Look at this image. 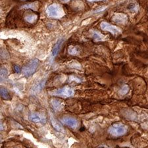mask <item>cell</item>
<instances>
[{
    "mask_svg": "<svg viewBox=\"0 0 148 148\" xmlns=\"http://www.w3.org/2000/svg\"><path fill=\"white\" fill-rule=\"evenodd\" d=\"M128 131V126L121 123H116L112 124L108 128V132L114 137L124 136Z\"/></svg>",
    "mask_w": 148,
    "mask_h": 148,
    "instance_id": "cell-1",
    "label": "cell"
},
{
    "mask_svg": "<svg viewBox=\"0 0 148 148\" xmlns=\"http://www.w3.org/2000/svg\"><path fill=\"white\" fill-rule=\"evenodd\" d=\"M46 13L48 17L55 18V19H59L65 15L64 10L62 7L57 3L50 5L47 8Z\"/></svg>",
    "mask_w": 148,
    "mask_h": 148,
    "instance_id": "cell-2",
    "label": "cell"
},
{
    "mask_svg": "<svg viewBox=\"0 0 148 148\" xmlns=\"http://www.w3.org/2000/svg\"><path fill=\"white\" fill-rule=\"evenodd\" d=\"M38 65H39V61L37 59H32L22 68V73L26 77L31 76L36 71Z\"/></svg>",
    "mask_w": 148,
    "mask_h": 148,
    "instance_id": "cell-3",
    "label": "cell"
},
{
    "mask_svg": "<svg viewBox=\"0 0 148 148\" xmlns=\"http://www.w3.org/2000/svg\"><path fill=\"white\" fill-rule=\"evenodd\" d=\"M51 94L53 95H57V96L69 97L72 96L74 94V91L71 88L64 87L55 90L53 92H51Z\"/></svg>",
    "mask_w": 148,
    "mask_h": 148,
    "instance_id": "cell-4",
    "label": "cell"
},
{
    "mask_svg": "<svg viewBox=\"0 0 148 148\" xmlns=\"http://www.w3.org/2000/svg\"><path fill=\"white\" fill-rule=\"evenodd\" d=\"M101 28L103 30L109 32L113 34H118L120 33V30L118 28L117 26L105 21L102 22L101 23Z\"/></svg>",
    "mask_w": 148,
    "mask_h": 148,
    "instance_id": "cell-5",
    "label": "cell"
},
{
    "mask_svg": "<svg viewBox=\"0 0 148 148\" xmlns=\"http://www.w3.org/2000/svg\"><path fill=\"white\" fill-rule=\"evenodd\" d=\"M61 121L63 124L66 126L70 127L71 128H76L78 126V122L74 118L70 117H65L61 118Z\"/></svg>",
    "mask_w": 148,
    "mask_h": 148,
    "instance_id": "cell-6",
    "label": "cell"
},
{
    "mask_svg": "<svg viewBox=\"0 0 148 148\" xmlns=\"http://www.w3.org/2000/svg\"><path fill=\"white\" fill-rule=\"evenodd\" d=\"M30 120L35 123H39V124H44L46 122V119L44 117L41 115L40 114L34 113H32L29 117Z\"/></svg>",
    "mask_w": 148,
    "mask_h": 148,
    "instance_id": "cell-7",
    "label": "cell"
},
{
    "mask_svg": "<svg viewBox=\"0 0 148 148\" xmlns=\"http://www.w3.org/2000/svg\"><path fill=\"white\" fill-rule=\"evenodd\" d=\"M112 20L118 24H126L128 22V17L123 13H117L113 16Z\"/></svg>",
    "mask_w": 148,
    "mask_h": 148,
    "instance_id": "cell-8",
    "label": "cell"
},
{
    "mask_svg": "<svg viewBox=\"0 0 148 148\" xmlns=\"http://www.w3.org/2000/svg\"><path fill=\"white\" fill-rule=\"evenodd\" d=\"M50 120H51V124L53 128L57 130L59 132H64V128H63V126L55 118L53 117L52 114H50Z\"/></svg>",
    "mask_w": 148,
    "mask_h": 148,
    "instance_id": "cell-9",
    "label": "cell"
},
{
    "mask_svg": "<svg viewBox=\"0 0 148 148\" xmlns=\"http://www.w3.org/2000/svg\"><path fill=\"white\" fill-rule=\"evenodd\" d=\"M62 44H63V40H59L58 42L54 45L53 49H52V51H51L52 56L55 57L58 54L59 50H60V49H61V45H62Z\"/></svg>",
    "mask_w": 148,
    "mask_h": 148,
    "instance_id": "cell-10",
    "label": "cell"
},
{
    "mask_svg": "<svg viewBox=\"0 0 148 148\" xmlns=\"http://www.w3.org/2000/svg\"><path fill=\"white\" fill-rule=\"evenodd\" d=\"M92 38H94V40L96 42H99V41H103L105 40V36L101 34V33L99 32L95 31V30H92Z\"/></svg>",
    "mask_w": 148,
    "mask_h": 148,
    "instance_id": "cell-11",
    "label": "cell"
},
{
    "mask_svg": "<svg viewBox=\"0 0 148 148\" xmlns=\"http://www.w3.org/2000/svg\"><path fill=\"white\" fill-rule=\"evenodd\" d=\"M51 104L53 109L56 111H60L63 108V104L60 101L57 99H52Z\"/></svg>",
    "mask_w": 148,
    "mask_h": 148,
    "instance_id": "cell-12",
    "label": "cell"
},
{
    "mask_svg": "<svg viewBox=\"0 0 148 148\" xmlns=\"http://www.w3.org/2000/svg\"><path fill=\"white\" fill-rule=\"evenodd\" d=\"M45 80H42L39 83L36 84V85L34 86V87L32 89V92L34 93V94H36V93L39 92L40 91H41L43 89V88L44 87V85H45Z\"/></svg>",
    "mask_w": 148,
    "mask_h": 148,
    "instance_id": "cell-13",
    "label": "cell"
},
{
    "mask_svg": "<svg viewBox=\"0 0 148 148\" xmlns=\"http://www.w3.org/2000/svg\"><path fill=\"white\" fill-rule=\"evenodd\" d=\"M8 71L5 67H1V81L3 82L5 80L6 78H7Z\"/></svg>",
    "mask_w": 148,
    "mask_h": 148,
    "instance_id": "cell-14",
    "label": "cell"
},
{
    "mask_svg": "<svg viewBox=\"0 0 148 148\" xmlns=\"http://www.w3.org/2000/svg\"><path fill=\"white\" fill-rule=\"evenodd\" d=\"M1 96L3 99L7 100L10 99V95L9 94V92L4 88H1Z\"/></svg>",
    "mask_w": 148,
    "mask_h": 148,
    "instance_id": "cell-15",
    "label": "cell"
},
{
    "mask_svg": "<svg viewBox=\"0 0 148 148\" xmlns=\"http://www.w3.org/2000/svg\"><path fill=\"white\" fill-rule=\"evenodd\" d=\"M36 19H37V15L34 14H30L25 17L26 21L30 22V23H33L34 22L36 21Z\"/></svg>",
    "mask_w": 148,
    "mask_h": 148,
    "instance_id": "cell-16",
    "label": "cell"
},
{
    "mask_svg": "<svg viewBox=\"0 0 148 148\" xmlns=\"http://www.w3.org/2000/svg\"><path fill=\"white\" fill-rule=\"evenodd\" d=\"M129 91V87L127 84H124V86H122V87L118 91V94L120 95H126Z\"/></svg>",
    "mask_w": 148,
    "mask_h": 148,
    "instance_id": "cell-17",
    "label": "cell"
},
{
    "mask_svg": "<svg viewBox=\"0 0 148 148\" xmlns=\"http://www.w3.org/2000/svg\"><path fill=\"white\" fill-rule=\"evenodd\" d=\"M68 52L70 55H76L78 53V50H77L76 47L74 46H70L69 47V49H68Z\"/></svg>",
    "mask_w": 148,
    "mask_h": 148,
    "instance_id": "cell-18",
    "label": "cell"
},
{
    "mask_svg": "<svg viewBox=\"0 0 148 148\" xmlns=\"http://www.w3.org/2000/svg\"><path fill=\"white\" fill-rule=\"evenodd\" d=\"M14 70L15 72H17V73H19V72H20V70H21V69H20V68L19 67V66L17 65H15L14 67Z\"/></svg>",
    "mask_w": 148,
    "mask_h": 148,
    "instance_id": "cell-19",
    "label": "cell"
},
{
    "mask_svg": "<svg viewBox=\"0 0 148 148\" xmlns=\"http://www.w3.org/2000/svg\"><path fill=\"white\" fill-rule=\"evenodd\" d=\"M97 148H112V147L107 145H99Z\"/></svg>",
    "mask_w": 148,
    "mask_h": 148,
    "instance_id": "cell-20",
    "label": "cell"
},
{
    "mask_svg": "<svg viewBox=\"0 0 148 148\" xmlns=\"http://www.w3.org/2000/svg\"><path fill=\"white\" fill-rule=\"evenodd\" d=\"M89 1H101V0H88Z\"/></svg>",
    "mask_w": 148,
    "mask_h": 148,
    "instance_id": "cell-21",
    "label": "cell"
},
{
    "mask_svg": "<svg viewBox=\"0 0 148 148\" xmlns=\"http://www.w3.org/2000/svg\"><path fill=\"white\" fill-rule=\"evenodd\" d=\"M61 1H64V2H67V1H69V0H61Z\"/></svg>",
    "mask_w": 148,
    "mask_h": 148,
    "instance_id": "cell-22",
    "label": "cell"
}]
</instances>
